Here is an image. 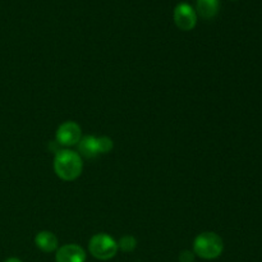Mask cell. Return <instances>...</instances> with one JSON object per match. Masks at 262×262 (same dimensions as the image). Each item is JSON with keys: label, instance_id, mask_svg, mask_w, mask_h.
<instances>
[{"label": "cell", "instance_id": "6da1fadb", "mask_svg": "<svg viewBox=\"0 0 262 262\" xmlns=\"http://www.w3.org/2000/svg\"><path fill=\"white\" fill-rule=\"evenodd\" d=\"M83 163L78 152L72 150H60L54 159V170L60 179L67 182L76 181L82 173Z\"/></svg>", "mask_w": 262, "mask_h": 262}, {"label": "cell", "instance_id": "7a4b0ae2", "mask_svg": "<svg viewBox=\"0 0 262 262\" xmlns=\"http://www.w3.org/2000/svg\"><path fill=\"white\" fill-rule=\"evenodd\" d=\"M224 251V242L216 233L205 232L196 237L193 242V253L204 260H215Z\"/></svg>", "mask_w": 262, "mask_h": 262}, {"label": "cell", "instance_id": "3957f363", "mask_svg": "<svg viewBox=\"0 0 262 262\" xmlns=\"http://www.w3.org/2000/svg\"><path fill=\"white\" fill-rule=\"evenodd\" d=\"M90 253L95 258L101 261H107L114 257L118 252V242L106 233L95 234L89 243Z\"/></svg>", "mask_w": 262, "mask_h": 262}, {"label": "cell", "instance_id": "277c9868", "mask_svg": "<svg viewBox=\"0 0 262 262\" xmlns=\"http://www.w3.org/2000/svg\"><path fill=\"white\" fill-rule=\"evenodd\" d=\"M174 22L182 31H191L197 25V13L188 3H179L174 9Z\"/></svg>", "mask_w": 262, "mask_h": 262}, {"label": "cell", "instance_id": "5b68a950", "mask_svg": "<svg viewBox=\"0 0 262 262\" xmlns=\"http://www.w3.org/2000/svg\"><path fill=\"white\" fill-rule=\"evenodd\" d=\"M82 129L76 122H64L56 130V142L61 146H74L81 141Z\"/></svg>", "mask_w": 262, "mask_h": 262}, {"label": "cell", "instance_id": "8992f818", "mask_svg": "<svg viewBox=\"0 0 262 262\" xmlns=\"http://www.w3.org/2000/svg\"><path fill=\"white\" fill-rule=\"evenodd\" d=\"M86 252L78 245H64L55 252V262H84Z\"/></svg>", "mask_w": 262, "mask_h": 262}, {"label": "cell", "instance_id": "52a82bcc", "mask_svg": "<svg viewBox=\"0 0 262 262\" xmlns=\"http://www.w3.org/2000/svg\"><path fill=\"white\" fill-rule=\"evenodd\" d=\"M35 245L45 253L56 252V250L59 248V242L56 235L54 233L48 232V230H43V232L36 234Z\"/></svg>", "mask_w": 262, "mask_h": 262}, {"label": "cell", "instance_id": "ba28073f", "mask_svg": "<svg viewBox=\"0 0 262 262\" xmlns=\"http://www.w3.org/2000/svg\"><path fill=\"white\" fill-rule=\"evenodd\" d=\"M79 156H83L86 159H94L100 154L99 145H97V137L94 136H86L81 138L78 142Z\"/></svg>", "mask_w": 262, "mask_h": 262}, {"label": "cell", "instance_id": "9c48e42d", "mask_svg": "<svg viewBox=\"0 0 262 262\" xmlns=\"http://www.w3.org/2000/svg\"><path fill=\"white\" fill-rule=\"evenodd\" d=\"M219 0H197L196 13L204 19H212L219 13Z\"/></svg>", "mask_w": 262, "mask_h": 262}, {"label": "cell", "instance_id": "30bf717a", "mask_svg": "<svg viewBox=\"0 0 262 262\" xmlns=\"http://www.w3.org/2000/svg\"><path fill=\"white\" fill-rule=\"evenodd\" d=\"M136 247H137V241L133 235H124L118 242V248L122 250L123 252H133Z\"/></svg>", "mask_w": 262, "mask_h": 262}, {"label": "cell", "instance_id": "8fae6325", "mask_svg": "<svg viewBox=\"0 0 262 262\" xmlns=\"http://www.w3.org/2000/svg\"><path fill=\"white\" fill-rule=\"evenodd\" d=\"M97 145H99V151L100 154H107L113 150L114 147V143H113L112 138L106 137V136H102V137L97 138Z\"/></svg>", "mask_w": 262, "mask_h": 262}, {"label": "cell", "instance_id": "7c38bea8", "mask_svg": "<svg viewBox=\"0 0 262 262\" xmlns=\"http://www.w3.org/2000/svg\"><path fill=\"white\" fill-rule=\"evenodd\" d=\"M194 256L191 251H183L179 256V261L181 262H193Z\"/></svg>", "mask_w": 262, "mask_h": 262}, {"label": "cell", "instance_id": "4fadbf2b", "mask_svg": "<svg viewBox=\"0 0 262 262\" xmlns=\"http://www.w3.org/2000/svg\"><path fill=\"white\" fill-rule=\"evenodd\" d=\"M4 262H22V261L17 257H10V258H8V260H5Z\"/></svg>", "mask_w": 262, "mask_h": 262}]
</instances>
